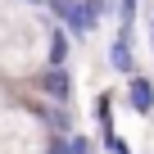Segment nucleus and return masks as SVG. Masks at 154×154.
<instances>
[{
	"mask_svg": "<svg viewBox=\"0 0 154 154\" xmlns=\"http://www.w3.org/2000/svg\"><path fill=\"white\" fill-rule=\"evenodd\" d=\"M45 9L54 14V23H59V32L72 41V36H91V27H86V14H82V0H45Z\"/></svg>",
	"mask_w": 154,
	"mask_h": 154,
	"instance_id": "nucleus-1",
	"label": "nucleus"
},
{
	"mask_svg": "<svg viewBox=\"0 0 154 154\" xmlns=\"http://www.w3.org/2000/svg\"><path fill=\"white\" fill-rule=\"evenodd\" d=\"M36 86H41V95H45L50 104L68 109V100H72V72H68V68H41V72H36Z\"/></svg>",
	"mask_w": 154,
	"mask_h": 154,
	"instance_id": "nucleus-2",
	"label": "nucleus"
},
{
	"mask_svg": "<svg viewBox=\"0 0 154 154\" xmlns=\"http://www.w3.org/2000/svg\"><path fill=\"white\" fill-rule=\"evenodd\" d=\"M122 104L136 113V118H149L154 113V82L145 72H131L127 77V95H122Z\"/></svg>",
	"mask_w": 154,
	"mask_h": 154,
	"instance_id": "nucleus-3",
	"label": "nucleus"
},
{
	"mask_svg": "<svg viewBox=\"0 0 154 154\" xmlns=\"http://www.w3.org/2000/svg\"><path fill=\"white\" fill-rule=\"evenodd\" d=\"M109 68H113L118 77H131V72H136V50H131V41H118V36H113V45H109Z\"/></svg>",
	"mask_w": 154,
	"mask_h": 154,
	"instance_id": "nucleus-4",
	"label": "nucleus"
},
{
	"mask_svg": "<svg viewBox=\"0 0 154 154\" xmlns=\"http://www.w3.org/2000/svg\"><path fill=\"white\" fill-rule=\"evenodd\" d=\"M136 32V0H118V41H131Z\"/></svg>",
	"mask_w": 154,
	"mask_h": 154,
	"instance_id": "nucleus-5",
	"label": "nucleus"
},
{
	"mask_svg": "<svg viewBox=\"0 0 154 154\" xmlns=\"http://www.w3.org/2000/svg\"><path fill=\"white\" fill-rule=\"evenodd\" d=\"M113 5H109V0H82V14H86V27L95 32L100 23H104V14H109Z\"/></svg>",
	"mask_w": 154,
	"mask_h": 154,
	"instance_id": "nucleus-6",
	"label": "nucleus"
},
{
	"mask_svg": "<svg viewBox=\"0 0 154 154\" xmlns=\"http://www.w3.org/2000/svg\"><path fill=\"white\" fill-rule=\"evenodd\" d=\"M68 149H72V154H91V136H82V131H68Z\"/></svg>",
	"mask_w": 154,
	"mask_h": 154,
	"instance_id": "nucleus-7",
	"label": "nucleus"
},
{
	"mask_svg": "<svg viewBox=\"0 0 154 154\" xmlns=\"http://www.w3.org/2000/svg\"><path fill=\"white\" fill-rule=\"evenodd\" d=\"M45 154H72L68 149V136H45Z\"/></svg>",
	"mask_w": 154,
	"mask_h": 154,
	"instance_id": "nucleus-8",
	"label": "nucleus"
},
{
	"mask_svg": "<svg viewBox=\"0 0 154 154\" xmlns=\"http://www.w3.org/2000/svg\"><path fill=\"white\" fill-rule=\"evenodd\" d=\"M14 5H32V9H36V5H45V0H14Z\"/></svg>",
	"mask_w": 154,
	"mask_h": 154,
	"instance_id": "nucleus-9",
	"label": "nucleus"
},
{
	"mask_svg": "<svg viewBox=\"0 0 154 154\" xmlns=\"http://www.w3.org/2000/svg\"><path fill=\"white\" fill-rule=\"evenodd\" d=\"M149 45H154V14H149Z\"/></svg>",
	"mask_w": 154,
	"mask_h": 154,
	"instance_id": "nucleus-10",
	"label": "nucleus"
}]
</instances>
